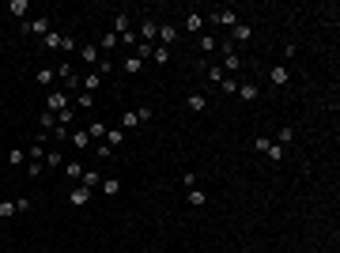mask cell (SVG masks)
<instances>
[{
	"label": "cell",
	"instance_id": "cell-8",
	"mask_svg": "<svg viewBox=\"0 0 340 253\" xmlns=\"http://www.w3.org/2000/svg\"><path fill=\"white\" fill-rule=\"evenodd\" d=\"M80 53H83V61H87V64H95V68H99V61H102V50H99V45H95V42L80 45Z\"/></svg>",
	"mask_w": 340,
	"mask_h": 253
},
{
	"label": "cell",
	"instance_id": "cell-6",
	"mask_svg": "<svg viewBox=\"0 0 340 253\" xmlns=\"http://www.w3.org/2000/svg\"><path fill=\"white\" fill-rule=\"evenodd\" d=\"M235 95H242V102H254V99H257V95H261V87H257L254 80H242V83H238V91H235Z\"/></svg>",
	"mask_w": 340,
	"mask_h": 253
},
{
	"label": "cell",
	"instance_id": "cell-9",
	"mask_svg": "<svg viewBox=\"0 0 340 253\" xmlns=\"http://www.w3.org/2000/svg\"><path fill=\"white\" fill-rule=\"evenodd\" d=\"M212 23H219V27H235V23H238V12H231V8H223V12H212Z\"/></svg>",
	"mask_w": 340,
	"mask_h": 253
},
{
	"label": "cell",
	"instance_id": "cell-15",
	"mask_svg": "<svg viewBox=\"0 0 340 253\" xmlns=\"http://www.w3.org/2000/svg\"><path fill=\"white\" fill-rule=\"evenodd\" d=\"M186 31L200 38V31H204V15H200V12H189V15H186Z\"/></svg>",
	"mask_w": 340,
	"mask_h": 253
},
{
	"label": "cell",
	"instance_id": "cell-19",
	"mask_svg": "<svg viewBox=\"0 0 340 253\" xmlns=\"http://www.w3.org/2000/svg\"><path fill=\"white\" fill-rule=\"evenodd\" d=\"M216 45H219V38H212V34H200V38H197V50H200L204 57L216 53Z\"/></svg>",
	"mask_w": 340,
	"mask_h": 253
},
{
	"label": "cell",
	"instance_id": "cell-22",
	"mask_svg": "<svg viewBox=\"0 0 340 253\" xmlns=\"http://www.w3.org/2000/svg\"><path fill=\"white\" fill-rule=\"evenodd\" d=\"M61 42H64V34H57V31H50V34L42 38V50H50V53H53V50H61Z\"/></svg>",
	"mask_w": 340,
	"mask_h": 253
},
{
	"label": "cell",
	"instance_id": "cell-10",
	"mask_svg": "<svg viewBox=\"0 0 340 253\" xmlns=\"http://www.w3.org/2000/svg\"><path fill=\"white\" fill-rule=\"evenodd\" d=\"M170 42H178V27H174V23H163V27H159V45H167V50H170Z\"/></svg>",
	"mask_w": 340,
	"mask_h": 253
},
{
	"label": "cell",
	"instance_id": "cell-13",
	"mask_svg": "<svg viewBox=\"0 0 340 253\" xmlns=\"http://www.w3.org/2000/svg\"><path fill=\"white\" fill-rule=\"evenodd\" d=\"M80 181H83V189H91V193H95V189L102 186V174L91 167V170H83V174H80Z\"/></svg>",
	"mask_w": 340,
	"mask_h": 253
},
{
	"label": "cell",
	"instance_id": "cell-35",
	"mask_svg": "<svg viewBox=\"0 0 340 253\" xmlns=\"http://www.w3.org/2000/svg\"><path fill=\"white\" fill-rule=\"evenodd\" d=\"M8 163H12V167H23V163H27V151H23V148H12V151H8Z\"/></svg>",
	"mask_w": 340,
	"mask_h": 253
},
{
	"label": "cell",
	"instance_id": "cell-1",
	"mask_svg": "<svg viewBox=\"0 0 340 253\" xmlns=\"http://www.w3.org/2000/svg\"><path fill=\"white\" fill-rule=\"evenodd\" d=\"M50 31H53L50 15H38V19H23V34H27V38H46Z\"/></svg>",
	"mask_w": 340,
	"mask_h": 253
},
{
	"label": "cell",
	"instance_id": "cell-11",
	"mask_svg": "<svg viewBox=\"0 0 340 253\" xmlns=\"http://www.w3.org/2000/svg\"><path fill=\"white\" fill-rule=\"evenodd\" d=\"M268 80H272V87H287V83H291V72H287L284 64H276V68L268 72Z\"/></svg>",
	"mask_w": 340,
	"mask_h": 253
},
{
	"label": "cell",
	"instance_id": "cell-37",
	"mask_svg": "<svg viewBox=\"0 0 340 253\" xmlns=\"http://www.w3.org/2000/svg\"><path fill=\"white\" fill-rule=\"evenodd\" d=\"M219 91H223V95H235V91H238V80H235V76H223Z\"/></svg>",
	"mask_w": 340,
	"mask_h": 253
},
{
	"label": "cell",
	"instance_id": "cell-45",
	"mask_svg": "<svg viewBox=\"0 0 340 253\" xmlns=\"http://www.w3.org/2000/svg\"><path fill=\"white\" fill-rule=\"evenodd\" d=\"M268 144H272L268 136H257V140H254V148H257V151H268Z\"/></svg>",
	"mask_w": 340,
	"mask_h": 253
},
{
	"label": "cell",
	"instance_id": "cell-32",
	"mask_svg": "<svg viewBox=\"0 0 340 253\" xmlns=\"http://www.w3.org/2000/svg\"><path fill=\"white\" fill-rule=\"evenodd\" d=\"M15 216H19L15 200H0V219H15Z\"/></svg>",
	"mask_w": 340,
	"mask_h": 253
},
{
	"label": "cell",
	"instance_id": "cell-4",
	"mask_svg": "<svg viewBox=\"0 0 340 253\" xmlns=\"http://www.w3.org/2000/svg\"><path fill=\"white\" fill-rule=\"evenodd\" d=\"M136 38L148 42V45H155V42H159V23H155V19H144V23L136 27Z\"/></svg>",
	"mask_w": 340,
	"mask_h": 253
},
{
	"label": "cell",
	"instance_id": "cell-34",
	"mask_svg": "<svg viewBox=\"0 0 340 253\" xmlns=\"http://www.w3.org/2000/svg\"><path fill=\"white\" fill-rule=\"evenodd\" d=\"M136 125H140V118H136V110H129V113H121V129H125V132H132Z\"/></svg>",
	"mask_w": 340,
	"mask_h": 253
},
{
	"label": "cell",
	"instance_id": "cell-25",
	"mask_svg": "<svg viewBox=\"0 0 340 253\" xmlns=\"http://www.w3.org/2000/svg\"><path fill=\"white\" fill-rule=\"evenodd\" d=\"M102 193H106V197H118V193H121V181L118 178H102V186H99Z\"/></svg>",
	"mask_w": 340,
	"mask_h": 253
},
{
	"label": "cell",
	"instance_id": "cell-5",
	"mask_svg": "<svg viewBox=\"0 0 340 253\" xmlns=\"http://www.w3.org/2000/svg\"><path fill=\"white\" fill-rule=\"evenodd\" d=\"M57 72H61V83L68 87V91H80V76H76V68H72V64H61Z\"/></svg>",
	"mask_w": 340,
	"mask_h": 253
},
{
	"label": "cell",
	"instance_id": "cell-21",
	"mask_svg": "<svg viewBox=\"0 0 340 253\" xmlns=\"http://www.w3.org/2000/svg\"><path fill=\"white\" fill-rule=\"evenodd\" d=\"M8 12H12L15 19H27V12H31V0H12V4H8Z\"/></svg>",
	"mask_w": 340,
	"mask_h": 253
},
{
	"label": "cell",
	"instance_id": "cell-40",
	"mask_svg": "<svg viewBox=\"0 0 340 253\" xmlns=\"http://www.w3.org/2000/svg\"><path fill=\"white\" fill-rule=\"evenodd\" d=\"M151 50H155V45H148V42H140V45H136V57H140V61H151Z\"/></svg>",
	"mask_w": 340,
	"mask_h": 253
},
{
	"label": "cell",
	"instance_id": "cell-31",
	"mask_svg": "<svg viewBox=\"0 0 340 253\" xmlns=\"http://www.w3.org/2000/svg\"><path fill=\"white\" fill-rule=\"evenodd\" d=\"M38 125H42L46 132L53 136V129H57V113H50V110H42V118H38Z\"/></svg>",
	"mask_w": 340,
	"mask_h": 253
},
{
	"label": "cell",
	"instance_id": "cell-36",
	"mask_svg": "<svg viewBox=\"0 0 340 253\" xmlns=\"http://www.w3.org/2000/svg\"><path fill=\"white\" fill-rule=\"evenodd\" d=\"M31 163H46V144H31Z\"/></svg>",
	"mask_w": 340,
	"mask_h": 253
},
{
	"label": "cell",
	"instance_id": "cell-12",
	"mask_svg": "<svg viewBox=\"0 0 340 253\" xmlns=\"http://www.w3.org/2000/svg\"><path fill=\"white\" fill-rule=\"evenodd\" d=\"M99 87H102V76H99V72H87L83 80H80V91H87V95H95Z\"/></svg>",
	"mask_w": 340,
	"mask_h": 253
},
{
	"label": "cell",
	"instance_id": "cell-14",
	"mask_svg": "<svg viewBox=\"0 0 340 253\" xmlns=\"http://www.w3.org/2000/svg\"><path fill=\"white\" fill-rule=\"evenodd\" d=\"M186 106H189V110H193V113H200V110H208V95H204V91H193V95H189V99H186Z\"/></svg>",
	"mask_w": 340,
	"mask_h": 253
},
{
	"label": "cell",
	"instance_id": "cell-43",
	"mask_svg": "<svg viewBox=\"0 0 340 253\" xmlns=\"http://www.w3.org/2000/svg\"><path fill=\"white\" fill-rule=\"evenodd\" d=\"M182 186H186V189H197V174L186 170V174H182Z\"/></svg>",
	"mask_w": 340,
	"mask_h": 253
},
{
	"label": "cell",
	"instance_id": "cell-18",
	"mask_svg": "<svg viewBox=\"0 0 340 253\" xmlns=\"http://www.w3.org/2000/svg\"><path fill=\"white\" fill-rule=\"evenodd\" d=\"M95 45H99V50H106V53H110V50H118V45H121V38L114 34V31H106V34H102V38H99V42H95Z\"/></svg>",
	"mask_w": 340,
	"mask_h": 253
},
{
	"label": "cell",
	"instance_id": "cell-38",
	"mask_svg": "<svg viewBox=\"0 0 340 253\" xmlns=\"http://www.w3.org/2000/svg\"><path fill=\"white\" fill-rule=\"evenodd\" d=\"M121 68H125V72H140V68H144V61L132 53V57H125V64H121Z\"/></svg>",
	"mask_w": 340,
	"mask_h": 253
},
{
	"label": "cell",
	"instance_id": "cell-27",
	"mask_svg": "<svg viewBox=\"0 0 340 253\" xmlns=\"http://www.w3.org/2000/svg\"><path fill=\"white\" fill-rule=\"evenodd\" d=\"M72 106H76V110H91V106H95V95L80 91V95H76V99H72Z\"/></svg>",
	"mask_w": 340,
	"mask_h": 253
},
{
	"label": "cell",
	"instance_id": "cell-39",
	"mask_svg": "<svg viewBox=\"0 0 340 253\" xmlns=\"http://www.w3.org/2000/svg\"><path fill=\"white\" fill-rule=\"evenodd\" d=\"M61 163H64L61 151H46V167H57V170H61Z\"/></svg>",
	"mask_w": 340,
	"mask_h": 253
},
{
	"label": "cell",
	"instance_id": "cell-7",
	"mask_svg": "<svg viewBox=\"0 0 340 253\" xmlns=\"http://www.w3.org/2000/svg\"><path fill=\"white\" fill-rule=\"evenodd\" d=\"M72 125H76V106H68V110L57 113V129H68V132H72ZM57 129H53V132H57Z\"/></svg>",
	"mask_w": 340,
	"mask_h": 253
},
{
	"label": "cell",
	"instance_id": "cell-16",
	"mask_svg": "<svg viewBox=\"0 0 340 253\" xmlns=\"http://www.w3.org/2000/svg\"><path fill=\"white\" fill-rule=\"evenodd\" d=\"M125 31H132V19H129V12H118V15H114V34H125Z\"/></svg>",
	"mask_w": 340,
	"mask_h": 253
},
{
	"label": "cell",
	"instance_id": "cell-24",
	"mask_svg": "<svg viewBox=\"0 0 340 253\" xmlns=\"http://www.w3.org/2000/svg\"><path fill=\"white\" fill-rule=\"evenodd\" d=\"M34 80L42 83V87H50V83L57 80V68H38V72H34Z\"/></svg>",
	"mask_w": 340,
	"mask_h": 253
},
{
	"label": "cell",
	"instance_id": "cell-20",
	"mask_svg": "<svg viewBox=\"0 0 340 253\" xmlns=\"http://www.w3.org/2000/svg\"><path fill=\"white\" fill-rule=\"evenodd\" d=\"M68 140H72L80 151H87V148H91V136H87V129H72V136H68Z\"/></svg>",
	"mask_w": 340,
	"mask_h": 253
},
{
	"label": "cell",
	"instance_id": "cell-17",
	"mask_svg": "<svg viewBox=\"0 0 340 253\" xmlns=\"http://www.w3.org/2000/svg\"><path fill=\"white\" fill-rule=\"evenodd\" d=\"M68 200H72V208H83L87 200H91V189H83V186H76L72 193H68Z\"/></svg>",
	"mask_w": 340,
	"mask_h": 253
},
{
	"label": "cell",
	"instance_id": "cell-26",
	"mask_svg": "<svg viewBox=\"0 0 340 253\" xmlns=\"http://www.w3.org/2000/svg\"><path fill=\"white\" fill-rule=\"evenodd\" d=\"M276 144H280V148H287V144H295V129H291V125H284V129L276 132Z\"/></svg>",
	"mask_w": 340,
	"mask_h": 253
},
{
	"label": "cell",
	"instance_id": "cell-33",
	"mask_svg": "<svg viewBox=\"0 0 340 253\" xmlns=\"http://www.w3.org/2000/svg\"><path fill=\"white\" fill-rule=\"evenodd\" d=\"M151 61H155V64H170V50H167V45H155V50H151Z\"/></svg>",
	"mask_w": 340,
	"mask_h": 253
},
{
	"label": "cell",
	"instance_id": "cell-42",
	"mask_svg": "<svg viewBox=\"0 0 340 253\" xmlns=\"http://www.w3.org/2000/svg\"><path fill=\"white\" fill-rule=\"evenodd\" d=\"M64 174H68V178H80L83 167H80V163H64Z\"/></svg>",
	"mask_w": 340,
	"mask_h": 253
},
{
	"label": "cell",
	"instance_id": "cell-2",
	"mask_svg": "<svg viewBox=\"0 0 340 253\" xmlns=\"http://www.w3.org/2000/svg\"><path fill=\"white\" fill-rule=\"evenodd\" d=\"M68 106H72V95L68 91H50L46 95V110L50 113H61V110H68Z\"/></svg>",
	"mask_w": 340,
	"mask_h": 253
},
{
	"label": "cell",
	"instance_id": "cell-3",
	"mask_svg": "<svg viewBox=\"0 0 340 253\" xmlns=\"http://www.w3.org/2000/svg\"><path fill=\"white\" fill-rule=\"evenodd\" d=\"M250 38H254V27H250V23H242V19H238V23L231 27V38H227V42H231V45L238 50V45H246Z\"/></svg>",
	"mask_w": 340,
	"mask_h": 253
},
{
	"label": "cell",
	"instance_id": "cell-23",
	"mask_svg": "<svg viewBox=\"0 0 340 253\" xmlns=\"http://www.w3.org/2000/svg\"><path fill=\"white\" fill-rule=\"evenodd\" d=\"M106 144H110V148L118 151L121 144H125V129H106Z\"/></svg>",
	"mask_w": 340,
	"mask_h": 253
},
{
	"label": "cell",
	"instance_id": "cell-29",
	"mask_svg": "<svg viewBox=\"0 0 340 253\" xmlns=\"http://www.w3.org/2000/svg\"><path fill=\"white\" fill-rule=\"evenodd\" d=\"M265 155H268V163H284V155H287V148H280V144H276V140H272V144H268V151H265Z\"/></svg>",
	"mask_w": 340,
	"mask_h": 253
},
{
	"label": "cell",
	"instance_id": "cell-28",
	"mask_svg": "<svg viewBox=\"0 0 340 253\" xmlns=\"http://www.w3.org/2000/svg\"><path fill=\"white\" fill-rule=\"evenodd\" d=\"M87 136H91V144L95 140H106V125L102 121H91V125H87Z\"/></svg>",
	"mask_w": 340,
	"mask_h": 253
},
{
	"label": "cell",
	"instance_id": "cell-41",
	"mask_svg": "<svg viewBox=\"0 0 340 253\" xmlns=\"http://www.w3.org/2000/svg\"><path fill=\"white\" fill-rule=\"evenodd\" d=\"M95 155H99V159H110V155H114V148H110L106 140H99V148H95Z\"/></svg>",
	"mask_w": 340,
	"mask_h": 253
},
{
	"label": "cell",
	"instance_id": "cell-30",
	"mask_svg": "<svg viewBox=\"0 0 340 253\" xmlns=\"http://www.w3.org/2000/svg\"><path fill=\"white\" fill-rule=\"evenodd\" d=\"M186 200L193 204V208H204V204H208V193H200V189H189V193H186Z\"/></svg>",
	"mask_w": 340,
	"mask_h": 253
},
{
	"label": "cell",
	"instance_id": "cell-44",
	"mask_svg": "<svg viewBox=\"0 0 340 253\" xmlns=\"http://www.w3.org/2000/svg\"><path fill=\"white\" fill-rule=\"evenodd\" d=\"M42 170H46V163H27V174H31V178H38Z\"/></svg>",
	"mask_w": 340,
	"mask_h": 253
}]
</instances>
